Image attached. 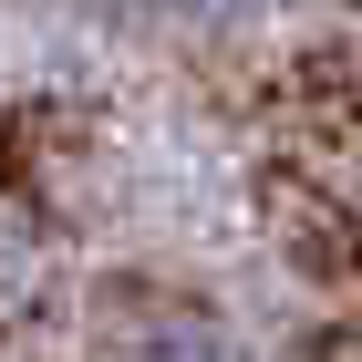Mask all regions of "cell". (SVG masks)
<instances>
[{
  "label": "cell",
  "mask_w": 362,
  "mask_h": 362,
  "mask_svg": "<svg viewBox=\"0 0 362 362\" xmlns=\"http://www.w3.org/2000/svg\"><path fill=\"white\" fill-rule=\"evenodd\" d=\"M104 11H135V21H166V31H228L259 0H104Z\"/></svg>",
  "instance_id": "obj_2"
},
{
  "label": "cell",
  "mask_w": 362,
  "mask_h": 362,
  "mask_svg": "<svg viewBox=\"0 0 362 362\" xmlns=\"http://www.w3.org/2000/svg\"><path fill=\"white\" fill-rule=\"evenodd\" d=\"M124 362H249V352H238V332H218L207 310H156V321L124 341Z\"/></svg>",
  "instance_id": "obj_1"
}]
</instances>
